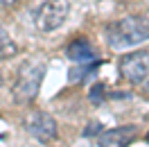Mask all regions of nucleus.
Wrapping results in <instances>:
<instances>
[{"label":"nucleus","instance_id":"f257e3e1","mask_svg":"<svg viewBox=\"0 0 149 147\" xmlns=\"http://www.w3.org/2000/svg\"><path fill=\"white\" fill-rule=\"evenodd\" d=\"M106 43L113 50H129L140 43L149 41V16L147 14H133L109 23L104 27Z\"/></svg>","mask_w":149,"mask_h":147},{"label":"nucleus","instance_id":"f03ea898","mask_svg":"<svg viewBox=\"0 0 149 147\" xmlns=\"http://www.w3.org/2000/svg\"><path fill=\"white\" fill-rule=\"evenodd\" d=\"M45 79V61L38 59H29L23 61L16 75V82L11 86V97L16 104H27L38 95L41 84Z\"/></svg>","mask_w":149,"mask_h":147},{"label":"nucleus","instance_id":"7ed1b4c3","mask_svg":"<svg viewBox=\"0 0 149 147\" xmlns=\"http://www.w3.org/2000/svg\"><path fill=\"white\" fill-rule=\"evenodd\" d=\"M70 14V0H43L34 9V25L41 32H54L63 27Z\"/></svg>","mask_w":149,"mask_h":147},{"label":"nucleus","instance_id":"20e7f679","mask_svg":"<svg viewBox=\"0 0 149 147\" xmlns=\"http://www.w3.org/2000/svg\"><path fill=\"white\" fill-rule=\"evenodd\" d=\"M120 75L124 82L133 84V86H140L149 77V48H142V50H136V52H129L120 59Z\"/></svg>","mask_w":149,"mask_h":147},{"label":"nucleus","instance_id":"39448f33","mask_svg":"<svg viewBox=\"0 0 149 147\" xmlns=\"http://www.w3.org/2000/svg\"><path fill=\"white\" fill-rule=\"evenodd\" d=\"M23 125H25L29 136L41 140V143H50V140H54L59 136L56 120L50 113H45V111H32L27 118L23 120Z\"/></svg>","mask_w":149,"mask_h":147},{"label":"nucleus","instance_id":"423d86ee","mask_svg":"<svg viewBox=\"0 0 149 147\" xmlns=\"http://www.w3.org/2000/svg\"><path fill=\"white\" fill-rule=\"evenodd\" d=\"M136 136H138L136 125H122L115 129H106L97 138V147H127Z\"/></svg>","mask_w":149,"mask_h":147},{"label":"nucleus","instance_id":"0eeeda50","mask_svg":"<svg viewBox=\"0 0 149 147\" xmlns=\"http://www.w3.org/2000/svg\"><path fill=\"white\" fill-rule=\"evenodd\" d=\"M65 57L70 61H74V64H88V61L97 59V50H95V46L86 36H79V38H74V41L68 43Z\"/></svg>","mask_w":149,"mask_h":147},{"label":"nucleus","instance_id":"6e6552de","mask_svg":"<svg viewBox=\"0 0 149 147\" xmlns=\"http://www.w3.org/2000/svg\"><path fill=\"white\" fill-rule=\"evenodd\" d=\"M100 66H102L100 59L88 61V64H74L72 68H70V73H68V82H70V84L84 82V79H88V77H93V75L97 73V68H100Z\"/></svg>","mask_w":149,"mask_h":147},{"label":"nucleus","instance_id":"1a4fd4ad","mask_svg":"<svg viewBox=\"0 0 149 147\" xmlns=\"http://www.w3.org/2000/svg\"><path fill=\"white\" fill-rule=\"evenodd\" d=\"M18 55V46L16 41L9 36V32L5 27H0V59H11Z\"/></svg>","mask_w":149,"mask_h":147},{"label":"nucleus","instance_id":"9d476101","mask_svg":"<svg viewBox=\"0 0 149 147\" xmlns=\"http://www.w3.org/2000/svg\"><path fill=\"white\" fill-rule=\"evenodd\" d=\"M104 97H106V88H104V84H95L91 93H88V100L93 102V104H102Z\"/></svg>","mask_w":149,"mask_h":147},{"label":"nucleus","instance_id":"9b49d317","mask_svg":"<svg viewBox=\"0 0 149 147\" xmlns=\"http://www.w3.org/2000/svg\"><path fill=\"white\" fill-rule=\"evenodd\" d=\"M104 129H102V122H97V120H93V122H88L84 129V136L86 138H91V136H100Z\"/></svg>","mask_w":149,"mask_h":147},{"label":"nucleus","instance_id":"f8f14e48","mask_svg":"<svg viewBox=\"0 0 149 147\" xmlns=\"http://www.w3.org/2000/svg\"><path fill=\"white\" fill-rule=\"evenodd\" d=\"M16 2H18V0H0V7H5V9H7V7H14Z\"/></svg>","mask_w":149,"mask_h":147},{"label":"nucleus","instance_id":"ddd939ff","mask_svg":"<svg viewBox=\"0 0 149 147\" xmlns=\"http://www.w3.org/2000/svg\"><path fill=\"white\" fill-rule=\"evenodd\" d=\"M140 86H142V93H145V95H149V77H147L142 84H140Z\"/></svg>","mask_w":149,"mask_h":147},{"label":"nucleus","instance_id":"4468645a","mask_svg":"<svg viewBox=\"0 0 149 147\" xmlns=\"http://www.w3.org/2000/svg\"><path fill=\"white\" fill-rule=\"evenodd\" d=\"M0 86H2V77H0Z\"/></svg>","mask_w":149,"mask_h":147},{"label":"nucleus","instance_id":"2eb2a0df","mask_svg":"<svg viewBox=\"0 0 149 147\" xmlns=\"http://www.w3.org/2000/svg\"><path fill=\"white\" fill-rule=\"evenodd\" d=\"M147 138H149V136H147Z\"/></svg>","mask_w":149,"mask_h":147}]
</instances>
